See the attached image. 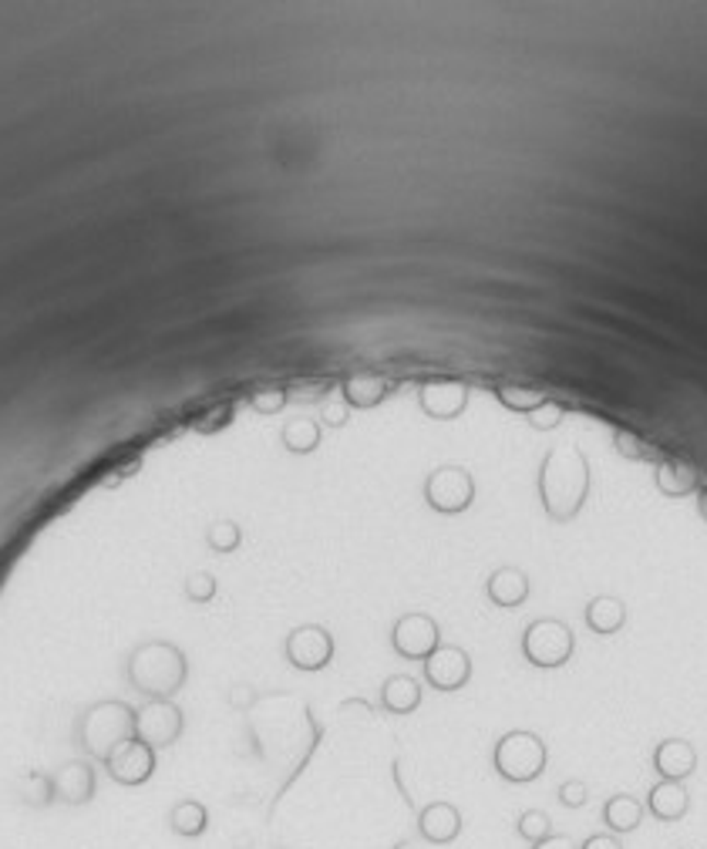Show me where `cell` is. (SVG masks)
<instances>
[{
    "instance_id": "cell-13",
    "label": "cell",
    "mask_w": 707,
    "mask_h": 849,
    "mask_svg": "<svg viewBox=\"0 0 707 849\" xmlns=\"http://www.w3.org/2000/svg\"><path fill=\"white\" fill-rule=\"evenodd\" d=\"M653 769H657L660 779L684 782L697 769V752L681 738H668V742H660L657 752H653Z\"/></svg>"
},
{
    "instance_id": "cell-25",
    "label": "cell",
    "mask_w": 707,
    "mask_h": 849,
    "mask_svg": "<svg viewBox=\"0 0 707 849\" xmlns=\"http://www.w3.org/2000/svg\"><path fill=\"white\" fill-rule=\"evenodd\" d=\"M529 849H580V846H577V839H572L569 833H553L549 839H543V842H533Z\"/></svg>"
},
{
    "instance_id": "cell-24",
    "label": "cell",
    "mask_w": 707,
    "mask_h": 849,
    "mask_svg": "<svg viewBox=\"0 0 707 849\" xmlns=\"http://www.w3.org/2000/svg\"><path fill=\"white\" fill-rule=\"evenodd\" d=\"M580 849H624V842L616 839L613 833H593L580 842Z\"/></svg>"
},
{
    "instance_id": "cell-17",
    "label": "cell",
    "mask_w": 707,
    "mask_h": 849,
    "mask_svg": "<svg viewBox=\"0 0 707 849\" xmlns=\"http://www.w3.org/2000/svg\"><path fill=\"white\" fill-rule=\"evenodd\" d=\"M525 594H529V584H525V573H519V570H499L489 580V597L499 607H515L525 600Z\"/></svg>"
},
{
    "instance_id": "cell-3",
    "label": "cell",
    "mask_w": 707,
    "mask_h": 849,
    "mask_svg": "<svg viewBox=\"0 0 707 849\" xmlns=\"http://www.w3.org/2000/svg\"><path fill=\"white\" fill-rule=\"evenodd\" d=\"M496 772L506 782H536L546 769V745L533 735V732H509L499 745H496Z\"/></svg>"
},
{
    "instance_id": "cell-19",
    "label": "cell",
    "mask_w": 707,
    "mask_h": 849,
    "mask_svg": "<svg viewBox=\"0 0 707 849\" xmlns=\"http://www.w3.org/2000/svg\"><path fill=\"white\" fill-rule=\"evenodd\" d=\"M587 620H590V628H593V631H600V634H613V631L624 623V604H621V600H613V597H600V600H593V604H590Z\"/></svg>"
},
{
    "instance_id": "cell-7",
    "label": "cell",
    "mask_w": 707,
    "mask_h": 849,
    "mask_svg": "<svg viewBox=\"0 0 707 849\" xmlns=\"http://www.w3.org/2000/svg\"><path fill=\"white\" fill-rule=\"evenodd\" d=\"M183 732V711L172 704H152L136 719V738L152 745V748H165L179 738Z\"/></svg>"
},
{
    "instance_id": "cell-12",
    "label": "cell",
    "mask_w": 707,
    "mask_h": 849,
    "mask_svg": "<svg viewBox=\"0 0 707 849\" xmlns=\"http://www.w3.org/2000/svg\"><path fill=\"white\" fill-rule=\"evenodd\" d=\"M647 813L657 823H681L691 813V792L684 789V782H674V779L657 782L647 792Z\"/></svg>"
},
{
    "instance_id": "cell-15",
    "label": "cell",
    "mask_w": 707,
    "mask_h": 849,
    "mask_svg": "<svg viewBox=\"0 0 707 849\" xmlns=\"http://www.w3.org/2000/svg\"><path fill=\"white\" fill-rule=\"evenodd\" d=\"M428 503L441 513H459L472 503V482L465 475H438L428 485Z\"/></svg>"
},
{
    "instance_id": "cell-4",
    "label": "cell",
    "mask_w": 707,
    "mask_h": 849,
    "mask_svg": "<svg viewBox=\"0 0 707 849\" xmlns=\"http://www.w3.org/2000/svg\"><path fill=\"white\" fill-rule=\"evenodd\" d=\"M105 772L112 782H118L125 789L146 785L155 776V748L139 738H131L112 758H105Z\"/></svg>"
},
{
    "instance_id": "cell-2",
    "label": "cell",
    "mask_w": 707,
    "mask_h": 849,
    "mask_svg": "<svg viewBox=\"0 0 707 849\" xmlns=\"http://www.w3.org/2000/svg\"><path fill=\"white\" fill-rule=\"evenodd\" d=\"M128 678L139 691L155 695V698H169L183 688L186 681V657L179 647H172L165 641L159 644H146L131 654L128 661Z\"/></svg>"
},
{
    "instance_id": "cell-6",
    "label": "cell",
    "mask_w": 707,
    "mask_h": 849,
    "mask_svg": "<svg viewBox=\"0 0 707 849\" xmlns=\"http://www.w3.org/2000/svg\"><path fill=\"white\" fill-rule=\"evenodd\" d=\"M51 782H55V806L81 810L88 802H95V795H98V776L92 766L81 762V758L55 769Z\"/></svg>"
},
{
    "instance_id": "cell-22",
    "label": "cell",
    "mask_w": 707,
    "mask_h": 849,
    "mask_svg": "<svg viewBox=\"0 0 707 849\" xmlns=\"http://www.w3.org/2000/svg\"><path fill=\"white\" fill-rule=\"evenodd\" d=\"M556 795H559V802H563L566 810H580V806H587L590 789H587V782H580V779H569V782H563V785L556 789Z\"/></svg>"
},
{
    "instance_id": "cell-21",
    "label": "cell",
    "mask_w": 707,
    "mask_h": 849,
    "mask_svg": "<svg viewBox=\"0 0 707 849\" xmlns=\"http://www.w3.org/2000/svg\"><path fill=\"white\" fill-rule=\"evenodd\" d=\"M236 543H240V529H236L233 523H216V526L209 529V547H212L216 553H230Z\"/></svg>"
},
{
    "instance_id": "cell-10",
    "label": "cell",
    "mask_w": 707,
    "mask_h": 849,
    "mask_svg": "<svg viewBox=\"0 0 707 849\" xmlns=\"http://www.w3.org/2000/svg\"><path fill=\"white\" fill-rule=\"evenodd\" d=\"M438 644V628L434 620L425 617V613H412V617H402L394 628V647L397 654L405 657H428Z\"/></svg>"
},
{
    "instance_id": "cell-11",
    "label": "cell",
    "mask_w": 707,
    "mask_h": 849,
    "mask_svg": "<svg viewBox=\"0 0 707 849\" xmlns=\"http://www.w3.org/2000/svg\"><path fill=\"white\" fill-rule=\"evenodd\" d=\"M425 675H428V681L438 691H455V688H462L468 681L472 667H468V657L459 647H441V651L428 654Z\"/></svg>"
},
{
    "instance_id": "cell-8",
    "label": "cell",
    "mask_w": 707,
    "mask_h": 849,
    "mask_svg": "<svg viewBox=\"0 0 707 849\" xmlns=\"http://www.w3.org/2000/svg\"><path fill=\"white\" fill-rule=\"evenodd\" d=\"M334 654V641L324 628H300L287 641V657L300 672H317Z\"/></svg>"
},
{
    "instance_id": "cell-5",
    "label": "cell",
    "mask_w": 707,
    "mask_h": 849,
    "mask_svg": "<svg viewBox=\"0 0 707 849\" xmlns=\"http://www.w3.org/2000/svg\"><path fill=\"white\" fill-rule=\"evenodd\" d=\"M522 651H525L529 661L540 664V667H556L569 657L572 638L559 620H536L533 628L525 631Z\"/></svg>"
},
{
    "instance_id": "cell-18",
    "label": "cell",
    "mask_w": 707,
    "mask_h": 849,
    "mask_svg": "<svg viewBox=\"0 0 707 849\" xmlns=\"http://www.w3.org/2000/svg\"><path fill=\"white\" fill-rule=\"evenodd\" d=\"M418 701H421V691H418V685H415L412 678H391V681L384 685V708L394 711V714L415 711Z\"/></svg>"
},
{
    "instance_id": "cell-23",
    "label": "cell",
    "mask_w": 707,
    "mask_h": 849,
    "mask_svg": "<svg viewBox=\"0 0 707 849\" xmlns=\"http://www.w3.org/2000/svg\"><path fill=\"white\" fill-rule=\"evenodd\" d=\"M212 594H216L212 576H206V573H196V576H189V584H186V597H189V600L202 604V600H209Z\"/></svg>"
},
{
    "instance_id": "cell-9",
    "label": "cell",
    "mask_w": 707,
    "mask_h": 849,
    "mask_svg": "<svg viewBox=\"0 0 707 849\" xmlns=\"http://www.w3.org/2000/svg\"><path fill=\"white\" fill-rule=\"evenodd\" d=\"M462 813L452 802H428L418 813V836L431 846H449L462 836Z\"/></svg>"
},
{
    "instance_id": "cell-1",
    "label": "cell",
    "mask_w": 707,
    "mask_h": 849,
    "mask_svg": "<svg viewBox=\"0 0 707 849\" xmlns=\"http://www.w3.org/2000/svg\"><path fill=\"white\" fill-rule=\"evenodd\" d=\"M74 738L84 755L102 758L105 762V758H112L125 742L136 738V714H131V708H125L121 701L95 704L81 714Z\"/></svg>"
},
{
    "instance_id": "cell-14",
    "label": "cell",
    "mask_w": 707,
    "mask_h": 849,
    "mask_svg": "<svg viewBox=\"0 0 707 849\" xmlns=\"http://www.w3.org/2000/svg\"><path fill=\"white\" fill-rule=\"evenodd\" d=\"M644 813H647L644 802H637V799L627 795V792H616V795H610V799L603 802V813H600V816H603V826H606L613 836H627V833L640 829Z\"/></svg>"
},
{
    "instance_id": "cell-20",
    "label": "cell",
    "mask_w": 707,
    "mask_h": 849,
    "mask_svg": "<svg viewBox=\"0 0 707 849\" xmlns=\"http://www.w3.org/2000/svg\"><path fill=\"white\" fill-rule=\"evenodd\" d=\"M515 833L533 846V842H543V839H549L556 829H553V819L543 813V810H525L519 819H515Z\"/></svg>"
},
{
    "instance_id": "cell-16",
    "label": "cell",
    "mask_w": 707,
    "mask_h": 849,
    "mask_svg": "<svg viewBox=\"0 0 707 849\" xmlns=\"http://www.w3.org/2000/svg\"><path fill=\"white\" fill-rule=\"evenodd\" d=\"M169 833L179 836V839H199L209 829V810L202 806L199 799H179L165 816Z\"/></svg>"
}]
</instances>
